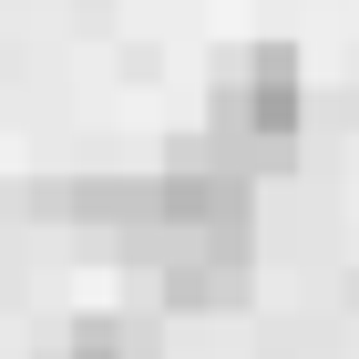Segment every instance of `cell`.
Returning a JSON list of instances; mask_svg holds the SVG:
<instances>
[{"mask_svg":"<svg viewBox=\"0 0 359 359\" xmlns=\"http://www.w3.org/2000/svg\"><path fill=\"white\" fill-rule=\"evenodd\" d=\"M298 123H308V72H298L287 41L236 52V62L216 72V93H205V134H216L247 175L287 165V154H298Z\"/></svg>","mask_w":359,"mask_h":359,"instance_id":"6da1fadb","label":"cell"},{"mask_svg":"<svg viewBox=\"0 0 359 359\" xmlns=\"http://www.w3.org/2000/svg\"><path fill=\"white\" fill-rule=\"evenodd\" d=\"M247 267H257V247H175L165 267H154V287H165V308L205 318V308H236V298H247Z\"/></svg>","mask_w":359,"mask_h":359,"instance_id":"7a4b0ae2","label":"cell"},{"mask_svg":"<svg viewBox=\"0 0 359 359\" xmlns=\"http://www.w3.org/2000/svg\"><path fill=\"white\" fill-rule=\"evenodd\" d=\"M52 359H154L144 339H123V329H83L72 349H52Z\"/></svg>","mask_w":359,"mask_h":359,"instance_id":"3957f363","label":"cell"}]
</instances>
